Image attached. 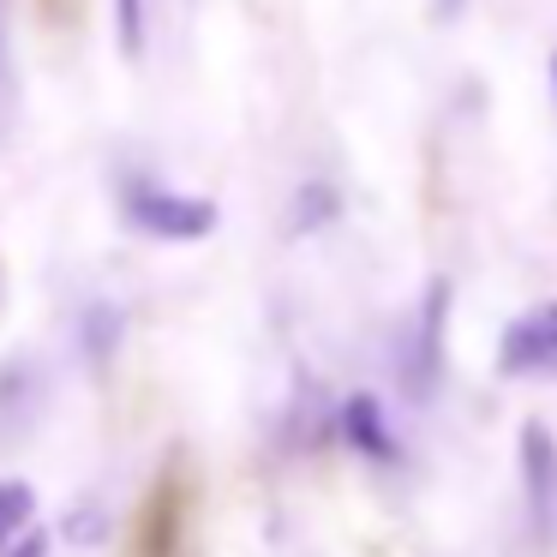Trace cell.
<instances>
[{
  "instance_id": "6da1fadb",
  "label": "cell",
  "mask_w": 557,
  "mask_h": 557,
  "mask_svg": "<svg viewBox=\"0 0 557 557\" xmlns=\"http://www.w3.org/2000/svg\"><path fill=\"white\" fill-rule=\"evenodd\" d=\"M121 210H126V222H133L138 234H150V240H205V234H216V222H222V210L210 205V198L174 193V186L145 181V174L121 186Z\"/></svg>"
},
{
  "instance_id": "7a4b0ae2",
  "label": "cell",
  "mask_w": 557,
  "mask_h": 557,
  "mask_svg": "<svg viewBox=\"0 0 557 557\" xmlns=\"http://www.w3.org/2000/svg\"><path fill=\"white\" fill-rule=\"evenodd\" d=\"M444 330H449V282L432 276L413 306L408 342H401V384H408L413 401H425L437 389V372H444Z\"/></svg>"
},
{
  "instance_id": "3957f363",
  "label": "cell",
  "mask_w": 557,
  "mask_h": 557,
  "mask_svg": "<svg viewBox=\"0 0 557 557\" xmlns=\"http://www.w3.org/2000/svg\"><path fill=\"white\" fill-rule=\"evenodd\" d=\"M497 372L504 377H557V300H540L516 312L497 342Z\"/></svg>"
},
{
  "instance_id": "277c9868",
  "label": "cell",
  "mask_w": 557,
  "mask_h": 557,
  "mask_svg": "<svg viewBox=\"0 0 557 557\" xmlns=\"http://www.w3.org/2000/svg\"><path fill=\"white\" fill-rule=\"evenodd\" d=\"M516 461H521V497H528V521L545 545L557 540V437L552 425L528 420L516 437Z\"/></svg>"
},
{
  "instance_id": "5b68a950",
  "label": "cell",
  "mask_w": 557,
  "mask_h": 557,
  "mask_svg": "<svg viewBox=\"0 0 557 557\" xmlns=\"http://www.w3.org/2000/svg\"><path fill=\"white\" fill-rule=\"evenodd\" d=\"M336 425H342V444H348L354 456L377 461V468H396L401 461V437H396V425H389L384 401H377L372 389H354V396L342 401Z\"/></svg>"
},
{
  "instance_id": "8992f818",
  "label": "cell",
  "mask_w": 557,
  "mask_h": 557,
  "mask_svg": "<svg viewBox=\"0 0 557 557\" xmlns=\"http://www.w3.org/2000/svg\"><path fill=\"white\" fill-rule=\"evenodd\" d=\"M336 210H342V193L330 181H306L300 193H294V234H318V228H330L336 222Z\"/></svg>"
},
{
  "instance_id": "52a82bcc",
  "label": "cell",
  "mask_w": 557,
  "mask_h": 557,
  "mask_svg": "<svg viewBox=\"0 0 557 557\" xmlns=\"http://www.w3.org/2000/svg\"><path fill=\"white\" fill-rule=\"evenodd\" d=\"M30 516H37V497H30L25 480H0V545H13L18 533L30 528Z\"/></svg>"
},
{
  "instance_id": "ba28073f",
  "label": "cell",
  "mask_w": 557,
  "mask_h": 557,
  "mask_svg": "<svg viewBox=\"0 0 557 557\" xmlns=\"http://www.w3.org/2000/svg\"><path fill=\"white\" fill-rule=\"evenodd\" d=\"M114 30H121V54L145 49V0H114Z\"/></svg>"
},
{
  "instance_id": "9c48e42d",
  "label": "cell",
  "mask_w": 557,
  "mask_h": 557,
  "mask_svg": "<svg viewBox=\"0 0 557 557\" xmlns=\"http://www.w3.org/2000/svg\"><path fill=\"white\" fill-rule=\"evenodd\" d=\"M18 109V85H13V49H7V18H0V133L13 126Z\"/></svg>"
},
{
  "instance_id": "30bf717a",
  "label": "cell",
  "mask_w": 557,
  "mask_h": 557,
  "mask_svg": "<svg viewBox=\"0 0 557 557\" xmlns=\"http://www.w3.org/2000/svg\"><path fill=\"white\" fill-rule=\"evenodd\" d=\"M0 557H49V533H42V528L30 533V528H25V533L13 540V552H0Z\"/></svg>"
},
{
  "instance_id": "8fae6325",
  "label": "cell",
  "mask_w": 557,
  "mask_h": 557,
  "mask_svg": "<svg viewBox=\"0 0 557 557\" xmlns=\"http://www.w3.org/2000/svg\"><path fill=\"white\" fill-rule=\"evenodd\" d=\"M461 7H468V0H432V13L444 18V25H449V18H461Z\"/></svg>"
},
{
  "instance_id": "7c38bea8",
  "label": "cell",
  "mask_w": 557,
  "mask_h": 557,
  "mask_svg": "<svg viewBox=\"0 0 557 557\" xmlns=\"http://www.w3.org/2000/svg\"><path fill=\"white\" fill-rule=\"evenodd\" d=\"M552 85H557V54H552Z\"/></svg>"
}]
</instances>
